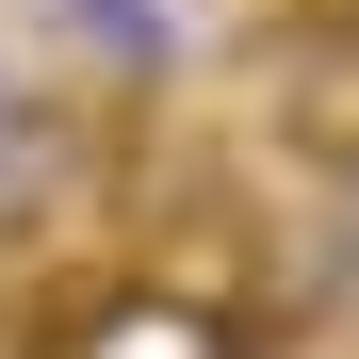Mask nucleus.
Returning <instances> with one entry per match:
<instances>
[{"instance_id":"2","label":"nucleus","mask_w":359,"mask_h":359,"mask_svg":"<svg viewBox=\"0 0 359 359\" xmlns=\"http://www.w3.org/2000/svg\"><path fill=\"white\" fill-rule=\"evenodd\" d=\"M343 245H359V163H343Z\"/></svg>"},{"instance_id":"1","label":"nucleus","mask_w":359,"mask_h":359,"mask_svg":"<svg viewBox=\"0 0 359 359\" xmlns=\"http://www.w3.org/2000/svg\"><path fill=\"white\" fill-rule=\"evenodd\" d=\"M262 66H278V131H311L327 180H343V163H359V0L278 17V33H262Z\"/></svg>"}]
</instances>
